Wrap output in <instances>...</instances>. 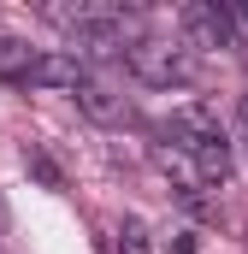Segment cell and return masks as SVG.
Instances as JSON below:
<instances>
[{"label": "cell", "instance_id": "6da1fadb", "mask_svg": "<svg viewBox=\"0 0 248 254\" xmlns=\"http://www.w3.org/2000/svg\"><path fill=\"white\" fill-rule=\"evenodd\" d=\"M130 71L142 77V83H154V89H184L189 77H195V54H189L184 42H130Z\"/></svg>", "mask_w": 248, "mask_h": 254}, {"label": "cell", "instance_id": "7a4b0ae2", "mask_svg": "<svg viewBox=\"0 0 248 254\" xmlns=\"http://www.w3.org/2000/svg\"><path fill=\"white\" fill-rule=\"evenodd\" d=\"M178 24H184V36L195 48H243V30H237V12L231 6H219V0H195L178 12Z\"/></svg>", "mask_w": 248, "mask_h": 254}, {"label": "cell", "instance_id": "3957f363", "mask_svg": "<svg viewBox=\"0 0 248 254\" xmlns=\"http://www.w3.org/2000/svg\"><path fill=\"white\" fill-rule=\"evenodd\" d=\"M172 142H178V148H189V154H201V148L231 142V136H225V125H219L207 107H178V113H172Z\"/></svg>", "mask_w": 248, "mask_h": 254}, {"label": "cell", "instance_id": "277c9868", "mask_svg": "<svg viewBox=\"0 0 248 254\" xmlns=\"http://www.w3.org/2000/svg\"><path fill=\"white\" fill-rule=\"evenodd\" d=\"M154 166H160L166 178H178V184H184V195H201V184H207L201 160H195L189 148H178V142H154Z\"/></svg>", "mask_w": 248, "mask_h": 254}, {"label": "cell", "instance_id": "5b68a950", "mask_svg": "<svg viewBox=\"0 0 248 254\" xmlns=\"http://www.w3.org/2000/svg\"><path fill=\"white\" fill-rule=\"evenodd\" d=\"M77 107H83V119H95V125H124V119H130V101H124L119 89H107V83H83V89H77Z\"/></svg>", "mask_w": 248, "mask_h": 254}, {"label": "cell", "instance_id": "8992f818", "mask_svg": "<svg viewBox=\"0 0 248 254\" xmlns=\"http://www.w3.org/2000/svg\"><path fill=\"white\" fill-rule=\"evenodd\" d=\"M30 83H42V89H71V95H77L89 77H83V60H77V54H42L36 71H30Z\"/></svg>", "mask_w": 248, "mask_h": 254}, {"label": "cell", "instance_id": "52a82bcc", "mask_svg": "<svg viewBox=\"0 0 248 254\" xmlns=\"http://www.w3.org/2000/svg\"><path fill=\"white\" fill-rule=\"evenodd\" d=\"M36 48L30 42H18V36H0V77H12V83H30V71H36Z\"/></svg>", "mask_w": 248, "mask_h": 254}, {"label": "cell", "instance_id": "ba28073f", "mask_svg": "<svg viewBox=\"0 0 248 254\" xmlns=\"http://www.w3.org/2000/svg\"><path fill=\"white\" fill-rule=\"evenodd\" d=\"M24 166H30V172H36V178H42V184H54V190H60L65 178H60V166H54V160H48V154H36V148H30V154H24Z\"/></svg>", "mask_w": 248, "mask_h": 254}]
</instances>
